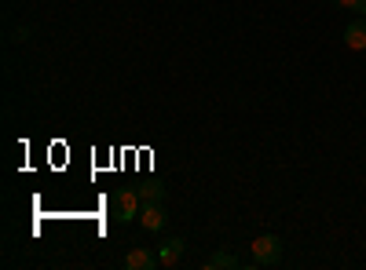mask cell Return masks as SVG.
Returning a JSON list of instances; mask_svg holds the SVG:
<instances>
[{"mask_svg": "<svg viewBox=\"0 0 366 270\" xmlns=\"http://www.w3.org/2000/svg\"><path fill=\"white\" fill-rule=\"evenodd\" d=\"M345 48L366 51V19H355V22L345 26Z\"/></svg>", "mask_w": 366, "mask_h": 270, "instance_id": "obj_5", "label": "cell"}, {"mask_svg": "<svg viewBox=\"0 0 366 270\" xmlns=\"http://www.w3.org/2000/svg\"><path fill=\"white\" fill-rule=\"evenodd\" d=\"M139 197H143V201H162V197H165V187L150 179V183H143V187H139Z\"/></svg>", "mask_w": 366, "mask_h": 270, "instance_id": "obj_8", "label": "cell"}, {"mask_svg": "<svg viewBox=\"0 0 366 270\" xmlns=\"http://www.w3.org/2000/svg\"><path fill=\"white\" fill-rule=\"evenodd\" d=\"M183 252H187V242H183V237H169V242H162V249H158V263L176 266L183 259Z\"/></svg>", "mask_w": 366, "mask_h": 270, "instance_id": "obj_4", "label": "cell"}, {"mask_svg": "<svg viewBox=\"0 0 366 270\" xmlns=\"http://www.w3.org/2000/svg\"><path fill=\"white\" fill-rule=\"evenodd\" d=\"M125 266H129V270H154V266H162V263H158V256H154V252H147V249H132V252L125 256Z\"/></svg>", "mask_w": 366, "mask_h": 270, "instance_id": "obj_6", "label": "cell"}, {"mask_svg": "<svg viewBox=\"0 0 366 270\" xmlns=\"http://www.w3.org/2000/svg\"><path fill=\"white\" fill-rule=\"evenodd\" d=\"M234 266H242V263H238V256H234V252H227V249L212 252V256L205 259V270H234Z\"/></svg>", "mask_w": 366, "mask_h": 270, "instance_id": "obj_7", "label": "cell"}, {"mask_svg": "<svg viewBox=\"0 0 366 270\" xmlns=\"http://www.w3.org/2000/svg\"><path fill=\"white\" fill-rule=\"evenodd\" d=\"M282 252H286V245H282L279 234H260V237H253V245H249L253 266H279Z\"/></svg>", "mask_w": 366, "mask_h": 270, "instance_id": "obj_1", "label": "cell"}, {"mask_svg": "<svg viewBox=\"0 0 366 270\" xmlns=\"http://www.w3.org/2000/svg\"><path fill=\"white\" fill-rule=\"evenodd\" d=\"M165 223H169L165 204H162V201H143V208H139V227L150 230V234H162Z\"/></svg>", "mask_w": 366, "mask_h": 270, "instance_id": "obj_3", "label": "cell"}, {"mask_svg": "<svg viewBox=\"0 0 366 270\" xmlns=\"http://www.w3.org/2000/svg\"><path fill=\"white\" fill-rule=\"evenodd\" d=\"M337 8H345V11H355L359 19H366V0H333Z\"/></svg>", "mask_w": 366, "mask_h": 270, "instance_id": "obj_9", "label": "cell"}, {"mask_svg": "<svg viewBox=\"0 0 366 270\" xmlns=\"http://www.w3.org/2000/svg\"><path fill=\"white\" fill-rule=\"evenodd\" d=\"M139 208H143V197H139V190H132V187H121V190L110 194V216H114L117 223L139 219Z\"/></svg>", "mask_w": 366, "mask_h": 270, "instance_id": "obj_2", "label": "cell"}]
</instances>
